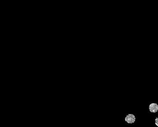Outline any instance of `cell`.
<instances>
[{
    "label": "cell",
    "instance_id": "cell-3",
    "mask_svg": "<svg viewBox=\"0 0 158 127\" xmlns=\"http://www.w3.org/2000/svg\"><path fill=\"white\" fill-rule=\"evenodd\" d=\"M155 124L157 127H158V117L156 118L155 119Z\"/></svg>",
    "mask_w": 158,
    "mask_h": 127
},
{
    "label": "cell",
    "instance_id": "cell-2",
    "mask_svg": "<svg viewBox=\"0 0 158 127\" xmlns=\"http://www.w3.org/2000/svg\"><path fill=\"white\" fill-rule=\"evenodd\" d=\"M150 111L152 113H156L158 111V105L157 103H151L149 107Z\"/></svg>",
    "mask_w": 158,
    "mask_h": 127
},
{
    "label": "cell",
    "instance_id": "cell-1",
    "mask_svg": "<svg viewBox=\"0 0 158 127\" xmlns=\"http://www.w3.org/2000/svg\"><path fill=\"white\" fill-rule=\"evenodd\" d=\"M125 121L128 124H133L136 121V117L135 115L132 114H128L125 118Z\"/></svg>",
    "mask_w": 158,
    "mask_h": 127
}]
</instances>
